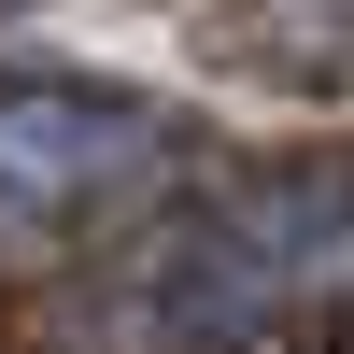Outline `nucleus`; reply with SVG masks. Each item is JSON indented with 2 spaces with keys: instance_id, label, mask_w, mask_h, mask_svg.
<instances>
[{
  "instance_id": "obj_1",
  "label": "nucleus",
  "mask_w": 354,
  "mask_h": 354,
  "mask_svg": "<svg viewBox=\"0 0 354 354\" xmlns=\"http://www.w3.org/2000/svg\"><path fill=\"white\" fill-rule=\"evenodd\" d=\"M170 170V128L142 100H100V85H0V227L57 241V227L128 213Z\"/></svg>"
}]
</instances>
